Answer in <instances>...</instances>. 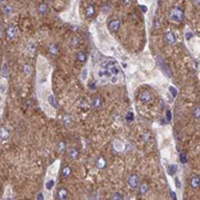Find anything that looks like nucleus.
<instances>
[{
    "instance_id": "obj_1",
    "label": "nucleus",
    "mask_w": 200,
    "mask_h": 200,
    "mask_svg": "<svg viewBox=\"0 0 200 200\" xmlns=\"http://www.w3.org/2000/svg\"><path fill=\"white\" fill-rule=\"evenodd\" d=\"M103 68L107 70V72L111 76H117L120 73V67L117 66V64L114 60H109V61H104L103 62Z\"/></svg>"
},
{
    "instance_id": "obj_2",
    "label": "nucleus",
    "mask_w": 200,
    "mask_h": 200,
    "mask_svg": "<svg viewBox=\"0 0 200 200\" xmlns=\"http://www.w3.org/2000/svg\"><path fill=\"white\" fill-rule=\"evenodd\" d=\"M183 18H185V13H183V11H182L181 8H179V7L173 8V10L170 11V13H169V19H170L171 22H174V23H181V22L183 20Z\"/></svg>"
},
{
    "instance_id": "obj_3",
    "label": "nucleus",
    "mask_w": 200,
    "mask_h": 200,
    "mask_svg": "<svg viewBox=\"0 0 200 200\" xmlns=\"http://www.w3.org/2000/svg\"><path fill=\"white\" fill-rule=\"evenodd\" d=\"M127 185H128V187H129L131 189L138 188L139 185H140V179H139V176L135 175V174L131 175V176L128 177V180H127Z\"/></svg>"
},
{
    "instance_id": "obj_4",
    "label": "nucleus",
    "mask_w": 200,
    "mask_h": 200,
    "mask_svg": "<svg viewBox=\"0 0 200 200\" xmlns=\"http://www.w3.org/2000/svg\"><path fill=\"white\" fill-rule=\"evenodd\" d=\"M18 36V28L16 25H10L7 29H6V37L7 40H14L16 37Z\"/></svg>"
},
{
    "instance_id": "obj_5",
    "label": "nucleus",
    "mask_w": 200,
    "mask_h": 200,
    "mask_svg": "<svg viewBox=\"0 0 200 200\" xmlns=\"http://www.w3.org/2000/svg\"><path fill=\"white\" fill-rule=\"evenodd\" d=\"M120 26H121V22H120L119 19H113V20H110L109 24H108V29H109L110 31H113V32H117L119 29H120Z\"/></svg>"
},
{
    "instance_id": "obj_6",
    "label": "nucleus",
    "mask_w": 200,
    "mask_h": 200,
    "mask_svg": "<svg viewBox=\"0 0 200 200\" xmlns=\"http://www.w3.org/2000/svg\"><path fill=\"white\" fill-rule=\"evenodd\" d=\"M139 100H140V102H143V103H150L152 101V95L149 91H143L139 95Z\"/></svg>"
},
{
    "instance_id": "obj_7",
    "label": "nucleus",
    "mask_w": 200,
    "mask_h": 200,
    "mask_svg": "<svg viewBox=\"0 0 200 200\" xmlns=\"http://www.w3.org/2000/svg\"><path fill=\"white\" fill-rule=\"evenodd\" d=\"M2 13H4L6 17H10V16H12V14L14 13V7H13L12 5H10V4H5V5L2 6Z\"/></svg>"
},
{
    "instance_id": "obj_8",
    "label": "nucleus",
    "mask_w": 200,
    "mask_h": 200,
    "mask_svg": "<svg viewBox=\"0 0 200 200\" xmlns=\"http://www.w3.org/2000/svg\"><path fill=\"white\" fill-rule=\"evenodd\" d=\"M165 41H167L169 44H174V43L176 42V37H175V35H174V32H173L171 30H168V31L165 32Z\"/></svg>"
},
{
    "instance_id": "obj_9",
    "label": "nucleus",
    "mask_w": 200,
    "mask_h": 200,
    "mask_svg": "<svg viewBox=\"0 0 200 200\" xmlns=\"http://www.w3.org/2000/svg\"><path fill=\"white\" fill-rule=\"evenodd\" d=\"M68 199V191L66 188H60L58 192V200H67Z\"/></svg>"
},
{
    "instance_id": "obj_10",
    "label": "nucleus",
    "mask_w": 200,
    "mask_h": 200,
    "mask_svg": "<svg viewBox=\"0 0 200 200\" xmlns=\"http://www.w3.org/2000/svg\"><path fill=\"white\" fill-rule=\"evenodd\" d=\"M61 175H62V177L68 179V177L72 175V168H71L70 165H64V168H62V170H61Z\"/></svg>"
},
{
    "instance_id": "obj_11",
    "label": "nucleus",
    "mask_w": 200,
    "mask_h": 200,
    "mask_svg": "<svg viewBox=\"0 0 200 200\" xmlns=\"http://www.w3.org/2000/svg\"><path fill=\"white\" fill-rule=\"evenodd\" d=\"M8 137H10V133H8L7 128H6V127H1V128H0V140L5 143V141L8 139Z\"/></svg>"
},
{
    "instance_id": "obj_12",
    "label": "nucleus",
    "mask_w": 200,
    "mask_h": 200,
    "mask_svg": "<svg viewBox=\"0 0 200 200\" xmlns=\"http://www.w3.org/2000/svg\"><path fill=\"white\" fill-rule=\"evenodd\" d=\"M149 189H150V187H149L147 182H141V183L139 185V193H140L141 195H145V194L149 192Z\"/></svg>"
},
{
    "instance_id": "obj_13",
    "label": "nucleus",
    "mask_w": 200,
    "mask_h": 200,
    "mask_svg": "<svg viewBox=\"0 0 200 200\" xmlns=\"http://www.w3.org/2000/svg\"><path fill=\"white\" fill-rule=\"evenodd\" d=\"M96 165H97L98 169H104L105 165H107V159H105L103 156H100V157L97 158V161H96Z\"/></svg>"
},
{
    "instance_id": "obj_14",
    "label": "nucleus",
    "mask_w": 200,
    "mask_h": 200,
    "mask_svg": "<svg viewBox=\"0 0 200 200\" xmlns=\"http://www.w3.org/2000/svg\"><path fill=\"white\" fill-rule=\"evenodd\" d=\"M177 170H179V168H177L176 164H170V165H168V168H167V171H168V174H169L170 176H175L176 173H177Z\"/></svg>"
},
{
    "instance_id": "obj_15",
    "label": "nucleus",
    "mask_w": 200,
    "mask_h": 200,
    "mask_svg": "<svg viewBox=\"0 0 200 200\" xmlns=\"http://www.w3.org/2000/svg\"><path fill=\"white\" fill-rule=\"evenodd\" d=\"M199 185H200L199 175H194V176L191 179V187L195 189V188H198V187H199Z\"/></svg>"
},
{
    "instance_id": "obj_16",
    "label": "nucleus",
    "mask_w": 200,
    "mask_h": 200,
    "mask_svg": "<svg viewBox=\"0 0 200 200\" xmlns=\"http://www.w3.org/2000/svg\"><path fill=\"white\" fill-rule=\"evenodd\" d=\"M68 156H70L72 159H77V158L79 157V151H78V149H77V147H71V149L68 150Z\"/></svg>"
},
{
    "instance_id": "obj_17",
    "label": "nucleus",
    "mask_w": 200,
    "mask_h": 200,
    "mask_svg": "<svg viewBox=\"0 0 200 200\" xmlns=\"http://www.w3.org/2000/svg\"><path fill=\"white\" fill-rule=\"evenodd\" d=\"M48 8H49V6H48L47 2H41L38 5V12H40V14H46L48 12Z\"/></svg>"
},
{
    "instance_id": "obj_18",
    "label": "nucleus",
    "mask_w": 200,
    "mask_h": 200,
    "mask_svg": "<svg viewBox=\"0 0 200 200\" xmlns=\"http://www.w3.org/2000/svg\"><path fill=\"white\" fill-rule=\"evenodd\" d=\"M0 71H1V78H2V80H5V78H7V76H8V65H7V62H4Z\"/></svg>"
},
{
    "instance_id": "obj_19",
    "label": "nucleus",
    "mask_w": 200,
    "mask_h": 200,
    "mask_svg": "<svg viewBox=\"0 0 200 200\" xmlns=\"http://www.w3.org/2000/svg\"><path fill=\"white\" fill-rule=\"evenodd\" d=\"M26 49L29 50L30 54L35 53V52H36V43H35L34 41H29V42L26 43Z\"/></svg>"
},
{
    "instance_id": "obj_20",
    "label": "nucleus",
    "mask_w": 200,
    "mask_h": 200,
    "mask_svg": "<svg viewBox=\"0 0 200 200\" xmlns=\"http://www.w3.org/2000/svg\"><path fill=\"white\" fill-rule=\"evenodd\" d=\"M47 103L49 104V107H50V108H53V109L55 110V108H56V101H55V97H54L53 95H49V96H48V98H47Z\"/></svg>"
},
{
    "instance_id": "obj_21",
    "label": "nucleus",
    "mask_w": 200,
    "mask_h": 200,
    "mask_svg": "<svg viewBox=\"0 0 200 200\" xmlns=\"http://www.w3.org/2000/svg\"><path fill=\"white\" fill-rule=\"evenodd\" d=\"M77 60H78L79 62H85V61L88 60V54H86L85 52H79V53L77 54Z\"/></svg>"
},
{
    "instance_id": "obj_22",
    "label": "nucleus",
    "mask_w": 200,
    "mask_h": 200,
    "mask_svg": "<svg viewBox=\"0 0 200 200\" xmlns=\"http://www.w3.org/2000/svg\"><path fill=\"white\" fill-rule=\"evenodd\" d=\"M7 91V83L5 80H0V96H5Z\"/></svg>"
},
{
    "instance_id": "obj_23",
    "label": "nucleus",
    "mask_w": 200,
    "mask_h": 200,
    "mask_svg": "<svg viewBox=\"0 0 200 200\" xmlns=\"http://www.w3.org/2000/svg\"><path fill=\"white\" fill-rule=\"evenodd\" d=\"M102 103H103V102H102V98H101L100 96H96V97L92 100V107L96 108V109H97V108H101V107H102Z\"/></svg>"
},
{
    "instance_id": "obj_24",
    "label": "nucleus",
    "mask_w": 200,
    "mask_h": 200,
    "mask_svg": "<svg viewBox=\"0 0 200 200\" xmlns=\"http://www.w3.org/2000/svg\"><path fill=\"white\" fill-rule=\"evenodd\" d=\"M97 77L102 79V78H107V77H109V73L107 72V70H104V68H100L98 71H97Z\"/></svg>"
},
{
    "instance_id": "obj_25",
    "label": "nucleus",
    "mask_w": 200,
    "mask_h": 200,
    "mask_svg": "<svg viewBox=\"0 0 200 200\" xmlns=\"http://www.w3.org/2000/svg\"><path fill=\"white\" fill-rule=\"evenodd\" d=\"M23 71H24V73H26V74H31L32 71H34V67H32L31 65H29V64H25V65L23 66Z\"/></svg>"
},
{
    "instance_id": "obj_26",
    "label": "nucleus",
    "mask_w": 200,
    "mask_h": 200,
    "mask_svg": "<svg viewBox=\"0 0 200 200\" xmlns=\"http://www.w3.org/2000/svg\"><path fill=\"white\" fill-rule=\"evenodd\" d=\"M94 14H95V7H94L92 5L88 6V8H86V16H88L89 18H91Z\"/></svg>"
},
{
    "instance_id": "obj_27",
    "label": "nucleus",
    "mask_w": 200,
    "mask_h": 200,
    "mask_svg": "<svg viewBox=\"0 0 200 200\" xmlns=\"http://www.w3.org/2000/svg\"><path fill=\"white\" fill-rule=\"evenodd\" d=\"M49 52H50L52 54H58V53H59L58 44H56V43H52V44L49 46Z\"/></svg>"
},
{
    "instance_id": "obj_28",
    "label": "nucleus",
    "mask_w": 200,
    "mask_h": 200,
    "mask_svg": "<svg viewBox=\"0 0 200 200\" xmlns=\"http://www.w3.org/2000/svg\"><path fill=\"white\" fill-rule=\"evenodd\" d=\"M62 121H64V123H65L67 127H70L71 123H72V116H70V115H65L64 119H62Z\"/></svg>"
},
{
    "instance_id": "obj_29",
    "label": "nucleus",
    "mask_w": 200,
    "mask_h": 200,
    "mask_svg": "<svg viewBox=\"0 0 200 200\" xmlns=\"http://www.w3.org/2000/svg\"><path fill=\"white\" fill-rule=\"evenodd\" d=\"M56 149H58V151L62 152V151H65V150H66V144H65L64 141H60V143H58Z\"/></svg>"
},
{
    "instance_id": "obj_30",
    "label": "nucleus",
    "mask_w": 200,
    "mask_h": 200,
    "mask_svg": "<svg viewBox=\"0 0 200 200\" xmlns=\"http://www.w3.org/2000/svg\"><path fill=\"white\" fill-rule=\"evenodd\" d=\"M54 185H55V181H54V180H48L47 183H46V188H47L48 191H52L53 187H54Z\"/></svg>"
},
{
    "instance_id": "obj_31",
    "label": "nucleus",
    "mask_w": 200,
    "mask_h": 200,
    "mask_svg": "<svg viewBox=\"0 0 200 200\" xmlns=\"http://www.w3.org/2000/svg\"><path fill=\"white\" fill-rule=\"evenodd\" d=\"M114 145H115V150H117V151L123 150V144H122V143H120V141L115 140V141H114Z\"/></svg>"
},
{
    "instance_id": "obj_32",
    "label": "nucleus",
    "mask_w": 200,
    "mask_h": 200,
    "mask_svg": "<svg viewBox=\"0 0 200 200\" xmlns=\"http://www.w3.org/2000/svg\"><path fill=\"white\" fill-rule=\"evenodd\" d=\"M193 37H194V36H193V32H192L191 30H187V31H186V40H187V42H189Z\"/></svg>"
},
{
    "instance_id": "obj_33",
    "label": "nucleus",
    "mask_w": 200,
    "mask_h": 200,
    "mask_svg": "<svg viewBox=\"0 0 200 200\" xmlns=\"http://www.w3.org/2000/svg\"><path fill=\"white\" fill-rule=\"evenodd\" d=\"M80 78H82V80H86V78H88V68H84L83 70V72H82V74H80Z\"/></svg>"
},
{
    "instance_id": "obj_34",
    "label": "nucleus",
    "mask_w": 200,
    "mask_h": 200,
    "mask_svg": "<svg viewBox=\"0 0 200 200\" xmlns=\"http://www.w3.org/2000/svg\"><path fill=\"white\" fill-rule=\"evenodd\" d=\"M169 92L171 94V96H173L174 98L177 96V91H176V89H175L174 86H169Z\"/></svg>"
},
{
    "instance_id": "obj_35",
    "label": "nucleus",
    "mask_w": 200,
    "mask_h": 200,
    "mask_svg": "<svg viewBox=\"0 0 200 200\" xmlns=\"http://www.w3.org/2000/svg\"><path fill=\"white\" fill-rule=\"evenodd\" d=\"M133 119H134V114H133L132 111H128V113L126 114V120L129 122V121H133Z\"/></svg>"
},
{
    "instance_id": "obj_36",
    "label": "nucleus",
    "mask_w": 200,
    "mask_h": 200,
    "mask_svg": "<svg viewBox=\"0 0 200 200\" xmlns=\"http://www.w3.org/2000/svg\"><path fill=\"white\" fill-rule=\"evenodd\" d=\"M111 200H125V199H123L122 194H120V193H115V194L113 195V199Z\"/></svg>"
},
{
    "instance_id": "obj_37",
    "label": "nucleus",
    "mask_w": 200,
    "mask_h": 200,
    "mask_svg": "<svg viewBox=\"0 0 200 200\" xmlns=\"http://www.w3.org/2000/svg\"><path fill=\"white\" fill-rule=\"evenodd\" d=\"M165 119H167V121H171V111L169 110V109H167L165 110Z\"/></svg>"
},
{
    "instance_id": "obj_38",
    "label": "nucleus",
    "mask_w": 200,
    "mask_h": 200,
    "mask_svg": "<svg viewBox=\"0 0 200 200\" xmlns=\"http://www.w3.org/2000/svg\"><path fill=\"white\" fill-rule=\"evenodd\" d=\"M199 115H200V109H199V107H197V108L194 109V117H195V119H199Z\"/></svg>"
},
{
    "instance_id": "obj_39",
    "label": "nucleus",
    "mask_w": 200,
    "mask_h": 200,
    "mask_svg": "<svg viewBox=\"0 0 200 200\" xmlns=\"http://www.w3.org/2000/svg\"><path fill=\"white\" fill-rule=\"evenodd\" d=\"M71 43H72L73 46H77V44L79 43V38H78V37H73V38L71 40Z\"/></svg>"
},
{
    "instance_id": "obj_40",
    "label": "nucleus",
    "mask_w": 200,
    "mask_h": 200,
    "mask_svg": "<svg viewBox=\"0 0 200 200\" xmlns=\"http://www.w3.org/2000/svg\"><path fill=\"white\" fill-rule=\"evenodd\" d=\"M109 8H110V6H109V4H108V2H105V4H104V5H103V11H104V12H105V13H107V12H108V11H109Z\"/></svg>"
},
{
    "instance_id": "obj_41",
    "label": "nucleus",
    "mask_w": 200,
    "mask_h": 200,
    "mask_svg": "<svg viewBox=\"0 0 200 200\" xmlns=\"http://www.w3.org/2000/svg\"><path fill=\"white\" fill-rule=\"evenodd\" d=\"M110 82L114 83V84L117 83V76H111V77H110Z\"/></svg>"
},
{
    "instance_id": "obj_42",
    "label": "nucleus",
    "mask_w": 200,
    "mask_h": 200,
    "mask_svg": "<svg viewBox=\"0 0 200 200\" xmlns=\"http://www.w3.org/2000/svg\"><path fill=\"white\" fill-rule=\"evenodd\" d=\"M175 186H176L177 188H181V181H180L179 179H175Z\"/></svg>"
},
{
    "instance_id": "obj_43",
    "label": "nucleus",
    "mask_w": 200,
    "mask_h": 200,
    "mask_svg": "<svg viewBox=\"0 0 200 200\" xmlns=\"http://www.w3.org/2000/svg\"><path fill=\"white\" fill-rule=\"evenodd\" d=\"M80 105H82V107L84 105V107L86 108V107H88V103H86V101H85V100H80Z\"/></svg>"
},
{
    "instance_id": "obj_44",
    "label": "nucleus",
    "mask_w": 200,
    "mask_h": 200,
    "mask_svg": "<svg viewBox=\"0 0 200 200\" xmlns=\"http://www.w3.org/2000/svg\"><path fill=\"white\" fill-rule=\"evenodd\" d=\"M181 161H182V163H186V161H187V159H186V155H185V153H182V155H181Z\"/></svg>"
},
{
    "instance_id": "obj_45",
    "label": "nucleus",
    "mask_w": 200,
    "mask_h": 200,
    "mask_svg": "<svg viewBox=\"0 0 200 200\" xmlns=\"http://www.w3.org/2000/svg\"><path fill=\"white\" fill-rule=\"evenodd\" d=\"M171 197H173V199L174 200H176V195H175V193H174V192L171 193Z\"/></svg>"
},
{
    "instance_id": "obj_46",
    "label": "nucleus",
    "mask_w": 200,
    "mask_h": 200,
    "mask_svg": "<svg viewBox=\"0 0 200 200\" xmlns=\"http://www.w3.org/2000/svg\"><path fill=\"white\" fill-rule=\"evenodd\" d=\"M1 5H2V6H4V5H5V1H2V0H0V6H1Z\"/></svg>"
},
{
    "instance_id": "obj_47",
    "label": "nucleus",
    "mask_w": 200,
    "mask_h": 200,
    "mask_svg": "<svg viewBox=\"0 0 200 200\" xmlns=\"http://www.w3.org/2000/svg\"><path fill=\"white\" fill-rule=\"evenodd\" d=\"M1 30H2V23H1V20H0V32H1Z\"/></svg>"
},
{
    "instance_id": "obj_48",
    "label": "nucleus",
    "mask_w": 200,
    "mask_h": 200,
    "mask_svg": "<svg viewBox=\"0 0 200 200\" xmlns=\"http://www.w3.org/2000/svg\"><path fill=\"white\" fill-rule=\"evenodd\" d=\"M38 200H42V194H40V195H38Z\"/></svg>"
}]
</instances>
